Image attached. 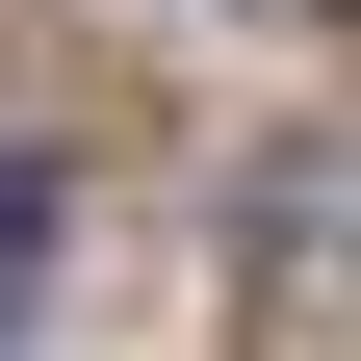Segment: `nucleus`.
Wrapping results in <instances>:
<instances>
[{"mask_svg": "<svg viewBox=\"0 0 361 361\" xmlns=\"http://www.w3.org/2000/svg\"><path fill=\"white\" fill-rule=\"evenodd\" d=\"M52 284V155H0V310Z\"/></svg>", "mask_w": 361, "mask_h": 361, "instance_id": "f257e3e1", "label": "nucleus"}]
</instances>
